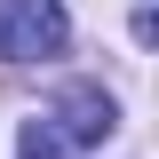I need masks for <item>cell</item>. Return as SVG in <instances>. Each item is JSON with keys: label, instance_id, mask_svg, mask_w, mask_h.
Wrapping results in <instances>:
<instances>
[{"label": "cell", "instance_id": "cell-1", "mask_svg": "<svg viewBox=\"0 0 159 159\" xmlns=\"http://www.w3.org/2000/svg\"><path fill=\"white\" fill-rule=\"evenodd\" d=\"M64 40H72L64 0H0V56H8V64L64 56Z\"/></svg>", "mask_w": 159, "mask_h": 159}, {"label": "cell", "instance_id": "cell-2", "mask_svg": "<svg viewBox=\"0 0 159 159\" xmlns=\"http://www.w3.org/2000/svg\"><path fill=\"white\" fill-rule=\"evenodd\" d=\"M48 119H56L64 135L88 151V143H103V135L119 127V103L103 96V88H88V80H80V88H64V96H56V111H48Z\"/></svg>", "mask_w": 159, "mask_h": 159}, {"label": "cell", "instance_id": "cell-3", "mask_svg": "<svg viewBox=\"0 0 159 159\" xmlns=\"http://www.w3.org/2000/svg\"><path fill=\"white\" fill-rule=\"evenodd\" d=\"M80 143L64 135L56 119H24V135H16V159H72Z\"/></svg>", "mask_w": 159, "mask_h": 159}, {"label": "cell", "instance_id": "cell-4", "mask_svg": "<svg viewBox=\"0 0 159 159\" xmlns=\"http://www.w3.org/2000/svg\"><path fill=\"white\" fill-rule=\"evenodd\" d=\"M135 32H143V40L159 48V0H143V8H135Z\"/></svg>", "mask_w": 159, "mask_h": 159}]
</instances>
